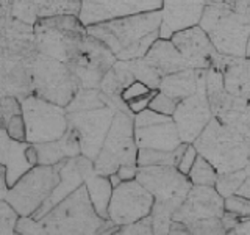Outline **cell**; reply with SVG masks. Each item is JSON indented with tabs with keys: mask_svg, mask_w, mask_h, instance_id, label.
Returning <instances> with one entry per match:
<instances>
[{
	"mask_svg": "<svg viewBox=\"0 0 250 235\" xmlns=\"http://www.w3.org/2000/svg\"><path fill=\"white\" fill-rule=\"evenodd\" d=\"M214 66L221 70L227 93L236 97L250 99V57L221 55Z\"/></svg>",
	"mask_w": 250,
	"mask_h": 235,
	"instance_id": "7402d4cb",
	"label": "cell"
},
{
	"mask_svg": "<svg viewBox=\"0 0 250 235\" xmlns=\"http://www.w3.org/2000/svg\"><path fill=\"white\" fill-rule=\"evenodd\" d=\"M19 213L5 198L0 199V234H16Z\"/></svg>",
	"mask_w": 250,
	"mask_h": 235,
	"instance_id": "836d02e7",
	"label": "cell"
},
{
	"mask_svg": "<svg viewBox=\"0 0 250 235\" xmlns=\"http://www.w3.org/2000/svg\"><path fill=\"white\" fill-rule=\"evenodd\" d=\"M161 11H148L99 22L86 27L88 33L104 43L116 60L143 58L160 38Z\"/></svg>",
	"mask_w": 250,
	"mask_h": 235,
	"instance_id": "6da1fadb",
	"label": "cell"
},
{
	"mask_svg": "<svg viewBox=\"0 0 250 235\" xmlns=\"http://www.w3.org/2000/svg\"><path fill=\"white\" fill-rule=\"evenodd\" d=\"M224 212V198L214 187L192 185L185 201L174 212L172 219L188 226L199 219L221 218Z\"/></svg>",
	"mask_w": 250,
	"mask_h": 235,
	"instance_id": "2e32d148",
	"label": "cell"
},
{
	"mask_svg": "<svg viewBox=\"0 0 250 235\" xmlns=\"http://www.w3.org/2000/svg\"><path fill=\"white\" fill-rule=\"evenodd\" d=\"M229 234H250V216L239 218L236 226H234Z\"/></svg>",
	"mask_w": 250,
	"mask_h": 235,
	"instance_id": "b9f144b4",
	"label": "cell"
},
{
	"mask_svg": "<svg viewBox=\"0 0 250 235\" xmlns=\"http://www.w3.org/2000/svg\"><path fill=\"white\" fill-rule=\"evenodd\" d=\"M234 194H239V196H244V198L250 199V174L244 179V182L239 185V188L236 190Z\"/></svg>",
	"mask_w": 250,
	"mask_h": 235,
	"instance_id": "7bdbcfd3",
	"label": "cell"
},
{
	"mask_svg": "<svg viewBox=\"0 0 250 235\" xmlns=\"http://www.w3.org/2000/svg\"><path fill=\"white\" fill-rule=\"evenodd\" d=\"M128 66L131 69L133 75L136 80L146 83L150 90H158L163 75L156 70L150 63L146 61V58H135V60H127Z\"/></svg>",
	"mask_w": 250,
	"mask_h": 235,
	"instance_id": "f546056e",
	"label": "cell"
},
{
	"mask_svg": "<svg viewBox=\"0 0 250 235\" xmlns=\"http://www.w3.org/2000/svg\"><path fill=\"white\" fill-rule=\"evenodd\" d=\"M192 144L217 169L219 174L250 164V146L247 140L236 129L214 116Z\"/></svg>",
	"mask_w": 250,
	"mask_h": 235,
	"instance_id": "8992f818",
	"label": "cell"
},
{
	"mask_svg": "<svg viewBox=\"0 0 250 235\" xmlns=\"http://www.w3.org/2000/svg\"><path fill=\"white\" fill-rule=\"evenodd\" d=\"M177 104H178V100L169 97L167 94H164L158 90L155 93V96L152 97L150 104H148V108H152L156 113L172 116L175 112V108H177Z\"/></svg>",
	"mask_w": 250,
	"mask_h": 235,
	"instance_id": "e575fe53",
	"label": "cell"
},
{
	"mask_svg": "<svg viewBox=\"0 0 250 235\" xmlns=\"http://www.w3.org/2000/svg\"><path fill=\"white\" fill-rule=\"evenodd\" d=\"M189 234H225L221 218H208L199 219L191 224H188Z\"/></svg>",
	"mask_w": 250,
	"mask_h": 235,
	"instance_id": "8d00e7d4",
	"label": "cell"
},
{
	"mask_svg": "<svg viewBox=\"0 0 250 235\" xmlns=\"http://www.w3.org/2000/svg\"><path fill=\"white\" fill-rule=\"evenodd\" d=\"M10 6L14 19L25 22L28 25H35V22L38 21V14L33 0H10Z\"/></svg>",
	"mask_w": 250,
	"mask_h": 235,
	"instance_id": "1f68e13d",
	"label": "cell"
},
{
	"mask_svg": "<svg viewBox=\"0 0 250 235\" xmlns=\"http://www.w3.org/2000/svg\"><path fill=\"white\" fill-rule=\"evenodd\" d=\"M114 63L116 57L111 50L100 39L88 33L66 66L75 74L82 88H99L102 78Z\"/></svg>",
	"mask_w": 250,
	"mask_h": 235,
	"instance_id": "7c38bea8",
	"label": "cell"
},
{
	"mask_svg": "<svg viewBox=\"0 0 250 235\" xmlns=\"http://www.w3.org/2000/svg\"><path fill=\"white\" fill-rule=\"evenodd\" d=\"M161 3L163 0H82L78 18L84 27H89L125 16L156 11Z\"/></svg>",
	"mask_w": 250,
	"mask_h": 235,
	"instance_id": "9a60e30c",
	"label": "cell"
},
{
	"mask_svg": "<svg viewBox=\"0 0 250 235\" xmlns=\"http://www.w3.org/2000/svg\"><path fill=\"white\" fill-rule=\"evenodd\" d=\"M33 3L38 19L60 14L78 16L82 8V0H33Z\"/></svg>",
	"mask_w": 250,
	"mask_h": 235,
	"instance_id": "83f0119b",
	"label": "cell"
},
{
	"mask_svg": "<svg viewBox=\"0 0 250 235\" xmlns=\"http://www.w3.org/2000/svg\"><path fill=\"white\" fill-rule=\"evenodd\" d=\"M35 164L36 157L33 146L28 141L13 138L5 129H0V166L5 169L8 187H11Z\"/></svg>",
	"mask_w": 250,
	"mask_h": 235,
	"instance_id": "ffe728a7",
	"label": "cell"
},
{
	"mask_svg": "<svg viewBox=\"0 0 250 235\" xmlns=\"http://www.w3.org/2000/svg\"><path fill=\"white\" fill-rule=\"evenodd\" d=\"M217 177H219L217 169L200 154L195 157V162L192 164V168L189 172H188V179H189V182L192 185L214 187Z\"/></svg>",
	"mask_w": 250,
	"mask_h": 235,
	"instance_id": "f1b7e54d",
	"label": "cell"
},
{
	"mask_svg": "<svg viewBox=\"0 0 250 235\" xmlns=\"http://www.w3.org/2000/svg\"><path fill=\"white\" fill-rule=\"evenodd\" d=\"M60 182L58 164H35L8 187L5 199L19 216H31L47 201Z\"/></svg>",
	"mask_w": 250,
	"mask_h": 235,
	"instance_id": "ba28073f",
	"label": "cell"
},
{
	"mask_svg": "<svg viewBox=\"0 0 250 235\" xmlns=\"http://www.w3.org/2000/svg\"><path fill=\"white\" fill-rule=\"evenodd\" d=\"M153 196L136 179L124 180L113 188L108 206V219L114 226H125L148 216L153 207Z\"/></svg>",
	"mask_w": 250,
	"mask_h": 235,
	"instance_id": "4fadbf2b",
	"label": "cell"
},
{
	"mask_svg": "<svg viewBox=\"0 0 250 235\" xmlns=\"http://www.w3.org/2000/svg\"><path fill=\"white\" fill-rule=\"evenodd\" d=\"M172 119L177 125L178 135L183 143H194V140L213 119V112H211L205 86L180 100L172 115Z\"/></svg>",
	"mask_w": 250,
	"mask_h": 235,
	"instance_id": "5bb4252c",
	"label": "cell"
},
{
	"mask_svg": "<svg viewBox=\"0 0 250 235\" xmlns=\"http://www.w3.org/2000/svg\"><path fill=\"white\" fill-rule=\"evenodd\" d=\"M250 174V164H247L246 168H241L236 171H230V172H224V174H219L214 188L217 193L227 198V196H231L236 193L239 185L244 182V179Z\"/></svg>",
	"mask_w": 250,
	"mask_h": 235,
	"instance_id": "4dcf8cb0",
	"label": "cell"
},
{
	"mask_svg": "<svg viewBox=\"0 0 250 235\" xmlns=\"http://www.w3.org/2000/svg\"><path fill=\"white\" fill-rule=\"evenodd\" d=\"M205 6V0H163L160 38L170 39L180 30L199 25Z\"/></svg>",
	"mask_w": 250,
	"mask_h": 235,
	"instance_id": "d6986e66",
	"label": "cell"
},
{
	"mask_svg": "<svg viewBox=\"0 0 250 235\" xmlns=\"http://www.w3.org/2000/svg\"><path fill=\"white\" fill-rule=\"evenodd\" d=\"M135 141L138 149L147 147L158 151H175L183 143L172 116H164L156 122L135 127Z\"/></svg>",
	"mask_w": 250,
	"mask_h": 235,
	"instance_id": "44dd1931",
	"label": "cell"
},
{
	"mask_svg": "<svg viewBox=\"0 0 250 235\" xmlns=\"http://www.w3.org/2000/svg\"><path fill=\"white\" fill-rule=\"evenodd\" d=\"M116 174L119 176V179L122 180H131V179H136L138 174V164H122L119 166V169L116 171Z\"/></svg>",
	"mask_w": 250,
	"mask_h": 235,
	"instance_id": "ab89813d",
	"label": "cell"
},
{
	"mask_svg": "<svg viewBox=\"0 0 250 235\" xmlns=\"http://www.w3.org/2000/svg\"><path fill=\"white\" fill-rule=\"evenodd\" d=\"M35 52L33 25L18 19L0 25V97L31 94L27 63Z\"/></svg>",
	"mask_w": 250,
	"mask_h": 235,
	"instance_id": "7a4b0ae2",
	"label": "cell"
},
{
	"mask_svg": "<svg viewBox=\"0 0 250 235\" xmlns=\"http://www.w3.org/2000/svg\"><path fill=\"white\" fill-rule=\"evenodd\" d=\"M117 234H153L150 215L141 218V219H138V221H135V223L119 226V227H117Z\"/></svg>",
	"mask_w": 250,
	"mask_h": 235,
	"instance_id": "74e56055",
	"label": "cell"
},
{
	"mask_svg": "<svg viewBox=\"0 0 250 235\" xmlns=\"http://www.w3.org/2000/svg\"><path fill=\"white\" fill-rule=\"evenodd\" d=\"M36 221L39 234H117V226L94 209L84 184Z\"/></svg>",
	"mask_w": 250,
	"mask_h": 235,
	"instance_id": "5b68a950",
	"label": "cell"
},
{
	"mask_svg": "<svg viewBox=\"0 0 250 235\" xmlns=\"http://www.w3.org/2000/svg\"><path fill=\"white\" fill-rule=\"evenodd\" d=\"M31 146L35 151L36 164H58L82 154L80 141H78L75 130L70 127L58 140L47 141V143H36Z\"/></svg>",
	"mask_w": 250,
	"mask_h": 235,
	"instance_id": "603a6c76",
	"label": "cell"
},
{
	"mask_svg": "<svg viewBox=\"0 0 250 235\" xmlns=\"http://www.w3.org/2000/svg\"><path fill=\"white\" fill-rule=\"evenodd\" d=\"M207 5H216V3H222L225 0H205Z\"/></svg>",
	"mask_w": 250,
	"mask_h": 235,
	"instance_id": "f6af8a7d",
	"label": "cell"
},
{
	"mask_svg": "<svg viewBox=\"0 0 250 235\" xmlns=\"http://www.w3.org/2000/svg\"><path fill=\"white\" fill-rule=\"evenodd\" d=\"M199 25L216 50L227 57H246L250 33V0H225L207 5Z\"/></svg>",
	"mask_w": 250,
	"mask_h": 235,
	"instance_id": "3957f363",
	"label": "cell"
},
{
	"mask_svg": "<svg viewBox=\"0 0 250 235\" xmlns=\"http://www.w3.org/2000/svg\"><path fill=\"white\" fill-rule=\"evenodd\" d=\"M170 41L183 55L189 68L194 69H208L214 66L221 53L211 43L207 31L200 25L180 30L170 36Z\"/></svg>",
	"mask_w": 250,
	"mask_h": 235,
	"instance_id": "e0dca14e",
	"label": "cell"
},
{
	"mask_svg": "<svg viewBox=\"0 0 250 235\" xmlns=\"http://www.w3.org/2000/svg\"><path fill=\"white\" fill-rule=\"evenodd\" d=\"M144 58L146 61L150 63L163 77L189 68L188 61L183 58V55L178 52L174 43H172L170 39H164V38L156 39L150 46L148 52L144 55Z\"/></svg>",
	"mask_w": 250,
	"mask_h": 235,
	"instance_id": "d4e9b609",
	"label": "cell"
},
{
	"mask_svg": "<svg viewBox=\"0 0 250 235\" xmlns=\"http://www.w3.org/2000/svg\"><path fill=\"white\" fill-rule=\"evenodd\" d=\"M249 108H250V99H249Z\"/></svg>",
	"mask_w": 250,
	"mask_h": 235,
	"instance_id": "7dc6e473",
	"label": "cell"
},
{
	"mask_svg": "<svg viewBox=\"0 0 250 235\" xmlns=\"http://www.w3.org/2000/svg\"><path fill=\"white\" fill-rule=\"evenodd\" d=\"M136 159L138 146L133 116L117 110L104 144L94 159V171L102 176H109L122 164H136Z\"/></svg>",
	"mask_w": 250,
	"mask_h": 235,
	"instance_id": "9c48e42d",
	"label": "cell"
},
{
	"mask_svg": "<svg viewBox=\"0 0 250 235\" xmlns=\"http://www.w3.org/2000/svg\"><path fill=\"white\" fill-rule=\"evenodd\" d=\"M27 68L31 94L57 105L66 107L82 88L75 74L64 63L45 53L36 50L28 60Z\"/></svg>",
	"mask_w": 250,
	"mask_h": 235,
	"instance_id": "52a82bcc",
	"label": "cell"
},
{
	"mask_svg": "<svg viewBox=\"0 0 250 235\" xmlns=\"http://www.w3.org/2000/svg\"><path fill=\"white\" fill-rule=\"evenodd\" d=\"M224 209L241 218L250 216V199L239 194L227 196V198H224Z\"/></svg>",
	"mask_w": 250,
	"mask_h": 235,
	"instance_id": "d590c367",
	"label": "cell"
},
{
	"mask_svg": "<svg viewBox=\"0 0 250 235\" xmlns=\"http://www.w3.org/2000/svg\"><path fill=\"white\" fill-rule=\"evenodd\" d=\"M186 143H182L175 151H158V149H147L139 147L138 149V166H156V164H172L175 166L180 155H182Z\"/></svg>",
	"mask_w": 250,
	"mask_h": 235,
	"instance_id": "4316f807",
	"label": "cell"
},
{
	"mask_svg": "<svg viewBox=\"0 0 250 235\" xmlns=\"http://www.w3.org/2000/svg\"><path fill=\"white\" fill-rule=\"evenodd\" d=\"M84 187H86V190H88L89 199L92 202L94 209H96V212L104 219H108V206H109V199H111V194H113V185L109 182V177L97 174V172L94 171L86 177Z\"/></svg>",
	"mask_w": 250,
	"mask_h": 235,
	"instance_id": "484cf974",
	"label": "cell"
},
{
	"mask_svg": "<svg viewBox=\"0 0 250 235\" xmlns=\"http://www.w3.org/2000/svg\"><path fill=\"white\" fill-rule=\"evenodd\" d=\"M246 57H250V33H249V39H247V49H246Z\"/></svg>",
	"mask_w": 250,
	"mask_h": 235,
	"instance_id": "bcb514c9",
	"label": "cell"
},
{
	"mask_svg": "<svg viewBox=\"0 0 250 235\" xmlns=\"http://www.w3.org/2000/svg\"><path fill=\"white\" fill-rule=\"evenodd\" d=\"M207 80V69H194L186 68L178 72L164 75L160 83V91L167 94L169 97L175 100H182L191 96L202 86H205Z\"/></svg>",
	"mask_w": 250,
	"mask_h": 235,
	"instance_id": "cb8c5ba5",
	"label": "cell"
},
{
	"mask_svg": "<svg viewBox=\"0 0 250 235\" xmlns=\"http://www.w3.org/2000/svg\"><path fill=\"white\" fill-rule=\"evenodd\" d=\"M136 180L150 191L155 199L150 212L153 234H169L172 215L192 187L189 179L180 172L177 166L156 164L138 166Z\"/></svg>",
	"mask_w": 250,
	"mask_h": 235,
	"instance_id": "277c9868",
	"label": "cell"
},
{
	"mask_svg": "<svg viewBox=\"0 0 250 235\" xmlns=\"http://www.w3.org/2000/svg\"><path fill=\"white\" fill-rule=\"evenodd\" d=\"M197 155H199V152H197V149H195V146L192 143H186L183 152H182V155H180V159L175 164L177 169L188 176V172L191 171L192 164L195 162V157Z\"/></svg>",
	"mask_w": 250,
	"mask_h": 235,
	"instance_id": "f35d334b",
	"label": "cell"
},
{
	"mask_svg": "<svg viewBox=\"0 0 250 235\" xmlns=\"http://www.w3.org/2000/svg\"><path fill=\"white\" fill-rule=\"evenodd\" d=\"M6 190H8V184H6L5 169H3V166H0V199L5 198Z\"/></svg>",
	"mask_w": 250,
	"mask_h": 235,
	"instance_id": "ee69618b",
	"label": "cell"
},
{
	"mask_svg": "<svg viewBox=\"0 0 250 235\" xmlns=\"http://www.w3.org/2000/svg\"><path fill=\"white\" fill-rule=\"evenodd\" d=\"M116 112L117 110L111 105L66 112L69 127L75 130L80 141L82 155L94 162L111 127Z\"/></svg>",
	"mask_w": 250,
	"mask_h": 235,
	"instance_id": "8fae6325",
	"label": "cell"
},
{
	"mask_svg": "<svg viewBox=\"0 0 250 235\" xmlns=\"http://www.w3.org/2000/svg\"><path fill=\"white\" fill-rule=\"evenodd\" d=\"M91 172H94V162L82 154L61 162L58 185L55 187V190L52 191L49 198H47V201L35 212V215H31V216L38 219L42 215H45L53 206H57V204L64 199L66 196L75 191L78 187H82L84 184L86 177H88Z\"/></svg>",
	"mask_w": 250,
	"mask_h": 235,
	"instance_id": "ac0fdd59",
	"label": "cell"
},
{
	"mask_svg": "<svg viewBox=\"0 0 250 235\" xmlns=\"http://www.w3.org/2000/svg\"><path fill=\"white\" fill-rule=\"evenodd\" d=\"M239 218L238 215H234V213H230V212H224L222 216H221V221H222V226H224V231L225 234H229L234 226H236V223L239 221Z\"/></svg>",
	"mask_w": 250,
	"mask_h": 235,
	"instance_id": "60d3db41",
	"label": "cell"
},
{
	"mask_svg": "<svg viewBox=\"0 0 250 235\" xmlns=\"http://www.w3.org/2000/svg\"><path fill=\"white\" fill-rule=\"evenodd\" d=\"M19 100L25 124V140L30 144L58 140L69 129L64 107L45 100L36 94H28Z\"/></svg>",
	"mask_w": 250,
	"mask_h": 235,
	"instance_id": "30bf717a",
	"label": "cell"
},
{
	"mask_svg": "<svg viewBox=\"0 0 250 235\" xmlns=\"http://www.w3.org/2000/svg\"><path fill=\"white\" fill-rule=\"evenodd\" d=\"M22 113L21 100L16 96H2L0 97V129L8 127V124L13 121V118Z\"/></svg>",
	"mask_w": 250,
	"mask_h": 235,
	"instance_id": "d6a6232c",
	"label": "cell"
}]
</instances>
